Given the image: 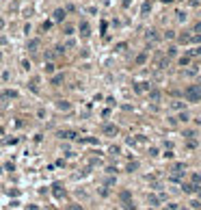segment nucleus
I'll return each mask as SVG.
<instances>
[{
    "instance_id": "1",
    "label": "nucleus",
    "mask_w": 201,
    "mask_h": 210,
    "mask_svg": "<svg viewBox=\"0 0 201 210\" xmlns=\"http://www.w3.org/2000/svg\"><path fill=\"white\" fill-rule=\"evenodd\" d=\"M184 98L188 100V102H199L201 100V85H190L184 91Z\"/></svg>"
},
{
    "instance_id": "2",
    "label": "nucleus",
    "mask_w": 201,
    "mask_h": 210,
    "mask_svg": "<svg viewBox=\"0 0 201 210\" xmlns=\"http://www.w3.org/2000/svg\"><path fill=\"white\" fill-rule=\"evenodd\" d=\"M119 199H121V204L125 206V210H134V204H132V193H130V191H121V193H119Z\"/></svg>"
},
{
    "instance_id": "3",
    "label": "nucleus",
    "mask_w": 201,
    "mask_h": 210,
    "mask_svg": "<svg viewBox=\"0 0 201 210\" xmlns=\"http://www.w3.org/2000/svg\"><path fill=\"white\" fill-rule=\"evenodd\" d=\"M56 136L59 139H78V132H74V130H59Z\"/></svg>"
},
{
    "instance_id": "4",
    "label": "nucleus",
    "mask_w": 201,
    "mask_h": 210,
    "mask_svg": "<svg viewBox=\"0 0 201 210\" xmlns=\"http://www.w3.org/2000/svg\"><path fill=\"white\" fill-rule=\"evenodd\" d=\"M65 15H67V11H65V9H56V11L52 13L54 22H65Z\"/></svg>"
},
{
    "instance_id": "5",
    "label": "nucleus",
    "mask_w": 201,
    "mask_h": 210,
    "mask_svg": "<svg viewBox=\"0 0 201 210\" xmlns=\"http://www.w3.org/2000/svg\"><path fill=\"white\" fill-rule=\"evenodd\" d=\"M78 31H80V35H82V37H89V35H91V26H89V22H80Z\"/></svg>"
},
{
    "instance_id": "6",
    "label": "nucleus",
    "mask_w": 201,
    "mask_h": 210,
    "mask_svg": "<svg viewBox=\"0 0 201 210\" xmlns=\"http://www.w3.org/2000/svg\"><path fill=\"white\" fill-rule=\"evenodd\" d=\"M117 132H119V128H117V126H113V124H106V126H104V134H108V136H115Z\"/></svg>"
},
{
    "instance_id": "7",
    "label": "nucleus",
    "mask_w": 201,
    "mask_h": 210,
    "mask_svg": "<svg viewBox=\"0 0 201 210\" xmlns=\"http://www.w3.org/2000/svg\"><path fill=\"white\" fill-rule=\"evenodd\" d=\"M52 195L56 197V199H63V197H65V191L61 188V184H54L52 186Z\"/></svg>"
},
{
    "instance_id": "8",
    "label": "nucleus",
    "mask_w": 201,
    "mask_h": 210,
    "mask_svg": "<svg viewBox=\"0 0 201 210\" xmlns=\"http://www.w3.org/2000/svg\"><path fill=\"white\" fill-rule=\"evenodd\" d=\"M2 98H4V100H15V98H17V91L7 89V91H2Z\"/></svg>"
},
{
    "instance_id": "9",
    "label": "nucleus",
    "mask_w": 201,
    "mask_h": 210,
    "mask_svg": "<svg viewBox=\"0 0 201 210\" xmlns=\"http://www.w3.org/2000/svg\"><path fill=\"white\" fill-rule=\"evenodd\" d=\"M184 193H199V184H184Z\"/></svg>"
},
{
    "instance_id": "10",
    "label": "nucleus",
    "mask_w": 201,
    "mask_h": 210,
    "mask_svg": "<svg viewBox=\"0 0 201 210\" xmlns=\"http://www.w3.org/2000/svg\"><path fill=\"white\" fill-rule=\"evenodd\" d=\"M56 108H59V111H69L71 104H69V102H65V100H59V102H56Z\"/></svg>"
},
{
    "instance_id": "11",
    "label": "nucleus",
    "mask_w": 201,
    "mask_h": 210,
    "mask_svg": "<svg viewBox=\"0 0 201 210\" xmlns=\"http://www.w3.org/2000/svg\"><path fill=\"white\" fill-rule=\"evenodd\" d=\"M63 80H65V74H56V76H52V85H54V87H59Z\"/></svg>"
},
{
    "instance_id": "12",
    "label": "nucleus",
    "mask_w": 201,
    "mask_h": 210,
    "mask_svg": "<svg viewBox=\"0 0 201 210\" xmlns=\"http://www.w3.org/2000/svg\"><path fill=\"white\" fill-rule=\"evenodd\" d=\"M26 48H28L30 52H35V50L39 48V39H30V41H28V45H26Z\"/></svg>"
},
{
    "instance_id": "13",
    "label": "nucleus",
    "mask_w": 201,
    "mask_h": 210,
    "mask_svg": "<svg viewBox=\"0 0 201 210\" xmlns=\"http://www.w3.org/2000/svg\"><path fill=\"white\" fill-rule=\"evenodd\" d=\"M149 87H151V85H149V83H139V85H136V87H134V89H136V91H139V93H143V91H147V89H149Z\"/></svg>"
},
{
    "instance_id": "14",
    "label": "nucleus",
    "mask_w": 201,
    "mask_h": 210,
    "mask_svg": "<svg viewBox=\"0 0 201 210\" xmlns=\"http://www.w3.org/2000/svg\"><path fill=\"white\" fill-rule=\"evenodd\" d=\"M145 61H147V52H143V54H139V57H136V65H143Z\"/></svg>"
},
{
    "instance_id": "15",
    "label": "nucleus",
    "mask_w": 201,
    "mask_h": 210,
    "mask_svg": "<svg viewBox=\"0 0 201 210\" xmlns=\"http://www.w3.org/2000/svg\"><path fill=\"white\" fill-rule=\"evenodd\" d=\"M149 100L158 102V100H160V91H156V89H154V91H149Z\"/></svg>"
},
{
    "instance_id": "16",
    "label": "nucleus",
    "mask_w": 201,
    "mask_h": 210,
    "mask_svg": "<svg viewBox=\"0 0 201 210\" xmlns=\"http://www.w3.org/2000/svg\"><path fill=\"white\" fill-rule=\"evenodd\" d=\"M147 202H149L151 206H158V204H160V197H156V195H149V197H147Z\"/></svg>"
},
{
    "instance_id": "17",
    "label": "nucleus",
    "mask_w": 201,
    "mask_h": 210,
    "mask_svg": "<svg viewBox=\"0 0 201 210\" xmlns=\"http://www.w3.org/2000/svg\"><path fill=\"white\" fill-rule=\"evenodd\" d=\"M149 11H151V2H145V4L141 7V13L145 15V13H149Z\"/></svg>"
},
{
    "instance_id": "18",
    "label": "nucleus",
    "mask_w": 201,
    "mask_h": 210,
    "mask_svg": "<svg viewBox=\"0 0 201 210\" xmlns=\"http://www.w3.org/2000/svg\"><path fill=\"white\" fill-rule=\"evenodd\" d=\"M147 41H158V35H156V31H149V33H147Z\"/></svg>"
},
{
    "instance_id": "19",
    "label": "nucleus",
    "mask_w": 201,
    "mask_h": 210,
    "mask_svg": "<svg viewBox=\"0 0 201 210\" xmlns=\"http://www.w3.org/2000/svg\"><path fill=\"white\" fill-rule=\"evenodd\" d=\"M190 180H193V184H199V182H201V176H199V173H193Z\"/></svg>"
},
{
    "instance_id": "20",
    "label": "nucleus",
    "mask_w": 201,
    "mask_h": 210,
    "mask_svg": "<svg viewBox=\"0 0 201 210\" xmlns=\"http://www.w3.org/2000/svg\"><path fill=\"white\" fill-rule=\"evenodd\" d=\"M190 39H193V37H190V35H179V41H182V43H188Z\"/></svg>"
},
{
    "instance_id": "21",
    "label": "nucleus",
    "mask_w": 201,
    "mask_h": 210,
    "mask_svg": "<svg viewBox=\"0 0 201 210\" xmlns=\"http://www.w3.org/2000/svg\"><path fill=\"white\" fill-rule=\"evenodd\" d=\"M54 69H56V65H54V63H48V65H45V71H48V74H52Z\"/></svg>"
},
{
    "instance_id": "22",
    "label": "nucleus",
    "mask_w": 201,
    "mask_h": 210,
    "mask_svg": "<svg viewBox=\"0 0 201 210\" xmlns=\"http://www.w3.org/2000/svg\"><path fill=\"white\" fill-rule=\"evenodd\" d=\"M188 63H190V57H182V59H179V65H182V67L188 65Z\"/></svg>"
},
{
    "instance_id": "23",
    "label": "nucleus",
    "mask_w": 201,
    "mask_h": 210,
    "mask_svg": "<svg viewBox=\"0 0 201 210\" xmlns=\"http://www.w3.org/2000/svg\"><path fill=\"white\" fill-rule=\"evenodd\" d=\"M67 210H82V206H78V204H71V206H67Z\"/></svg>"
},
{
    "instance_id": "24",
    "label": "nucleus",
    "mask_w": 201,
    "mask_h": 210,
    "mask_svg": "<svg viewBox=\"0 0 201 210\" xmlns=\"http://www.w3.org/2000/svg\"><path fill=\"white\" fill-rule=\"evenodd\" d=\"M177 119H179V121H188V113H182V115L177 117Z\"/></svg>"
},
{
    "instance_id": "25",
    "label": "nucleus",
    "mask_w": 201,
    "mask_h": 210,
    "mask_svg": "<svg viewBox=\"0 0 201 210\" xmlns=\"http://www.w3.org/2000/svg\"><path fill=\"white\" fill-rule=\"evenodd\" d=\"M65 35H74V26H65Z\"/></svg>"
},
{
    "instance_id": "26",
    "label": "nucleus",
    "mask_w": 201,
    "mask_h": 210,
    "mask_svg": "<svg viewBox=\"0 0 201 210\" xmlns=\"http://www.w3.org/2000/svg\"><path fill=\"white\" fill-rule=\"evenodd\" d=\"M115 182H117L115 178H108V180H106V186H113V184H115Z\"/></svg>"
},
{
    "instance_id": "27",
    "label": "nucleus",
    "mask_w": 201,
    "mask_h": 210,
    "mask_svg": "<svg viewBox=\"0 0 201 210\" xmlns=\"http://www.w3.org/2000/svg\"><path fill=\"white\" fill-rule=\"evenodd\" d=\"M136 167H139V165H136V162H130V165H128V171H134Z\"/></svg>"
},
{
    "instance_id": "28",
    "label": "nucleus",
    "mask_w": 201,
    "mask_h": 210,
    "mask_svg": "<svg viewBox=\"0 0 201 210\" xmlns=\"http://www.w3.org/2000/svg\"><path fill=\"white\" fill-rule=\"evenodd\" d=\"M193 54H195V57H201V48H197V50H193Z\"/></svg>"
},
{
    "instance_id": "29",
    "label": "nucleus",
    "mask_w": 201,
    "mask_h": 210,
    "mask_svg": "<svg viewBox=\"0 0 201 210\" xmlns=\"http://www.w3.org/2000/svg\"><path fill=\"white\" fill-rule=\"evenodd\" d=\"M26 210H39V206H26Z\"/></svg>"
},
{
    "instance_id": "30",
    "label": "nucleus",
    "mask_w": 201,
    "mask_h": 210,
    "mask_svg": "<svg viewBox=\"0 0 201 210\" xmlns=\"http://www.w3.org/2000/svg\"><path fill=\"white\" fill-rule=\"evenodd\" d=\"M195 31H197V33L201 31V22H197V24H195Z\"/></svg>"
},
{
    "instance_id": "31",
    "label": "nucleus",
    "mask_w": 201,
    "mask_h": 210,
    "mask_svg": "<svg viewBox=\"0 0 201 210\" xmlns=\"http://www.w3.org/2000/svg\"><path fill=\"white\" fill-rule=\"evenodd\" d=\"M4 28V20H0V31H2Z\"/></svg>"
},
{
    "instance_id": "32",
    "label": "nucleus",
    "mask_w": 201,
    "mask_h": 210,
    "mask_svg": "<svg viewBox=\"0 0 201 210\" xmlns=\"http://www.w3.org/2000/svg\"><path fill=\"white\" fill-rule=\"evenodd\" d=\"M162 2H164V4H169V2H173V0H162Z\"/></svg>"
},
{
    "instance_id": "33",
    "label": "nucleus",
    "mask_w": 201,
    "mask_h": 210,
    "mask_svg": "<svg viewBox=\"0 0 201 210\" xmlns=\"http://www.w3.org/2000/svg\"><path fill=\"white\" fill-rule=\"evenodd\" d=\"M0 134H2V126H0Z\"/></svg>"
},
{
    "instance_id": "34",
    "label": "nucleus",
    "mask_w": 201,
    "mask_h": 210,
    "mask_svg": "<svg viewBox=\"0 0 201 210\" xmlns=\"http://www.w3.org/2000/svg\"><path fill=\"white\" fill-rule=\"evenodd\" d=\"M199 197H201V188H199Z\"/></svg>"
}]
</instances>
